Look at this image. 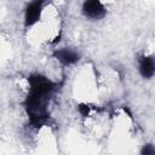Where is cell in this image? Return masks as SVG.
I'll use <instances>...</instances> for the list:
<instances>
[{"instance_id":"6da1fadb","label":"cell","mask_w":155,"mask_h":155,"mask_svg":"<svg viewBox=\"0 0 155 155\" xmlns=\"http://www.w3.org/2000/svg\"><path fill=\"white\" fill-rule=\"evenodd\" d=\"M28 85L29 91L24 101V108L31 127L40 128L48 122V104L59 84L42 74L34 73L28 78Z\"/></svg>"},{"instance_id":"7a4b0ae2","label":"cell","mask_w":155,"mask_h":155,"mask_svg":"<svg viewBox=\"0 0 155 155\" xmlns=\"http://www.w3.org/2000/svg\"><path fill=\"white\" fill-rule=\"evenodd\" d=\"M46 0H31L24 8V28L29 29L35 25L42 15Z\"/></svg>"},{"instance_id":"3957f363","label":"cell","mask_w":155,"mask_h":155,"mask_svg":"<svg viewBox=\"0 0 155 155\" xmlns=\"http://www.w3.org/2000/svg\"><path fill=\"white\" fill-rule=\"evenodd\" d=\"M81 11L82 15L91 21H99L107 15V8L101 0H85Z\"/></svg>"},{"instance_id":"277c9868","label":"cell","mask_w":155,"mask_h":155,"mask_svg":"<svg viewBox=\"0 0 155 155\" xmlns=\"http://www.w3.org/2000/svg\"><path fill=\"white\" fill-rule=\"evenodd\" d=\"M53 57L61 64L68 67V65H73L78 63V61L80 59V53L74 48L62 47V48H57L53 51Z\"/></svg>"},{"instance_id":"5b68a950","label":"cell","mask_w":155,"mask_h":155,"mask_svg":"<svg viewBox=\"0 0 155 155\" xmlns=\"http://www.w3.org/2000/svg\"><path fill=\"white\" fill-rule=\"evenodd\" d=\"M138 70L144 79H151L155 73V62L153 56L142 54L138 57Z\"/></svg>"},{"instance_id":"8992f818","label":"cell","mask_w":155,"mask_h":155,"mask_svg":"<svg viewBox=\"0 0 155 155\" xmlns=\"http://www.w3.org/2000/svg\"><path fill=\"white\" fill-rule=\"evenodd\" d=\"M155 153V150H154V148H153V145H150V144H148V145H145L144 147V149L142 150V154H154Z\"/></svg>"}]
</instances>
